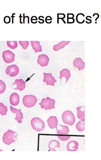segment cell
Instances as JSON below:
<instances>
[{
    "instance_id": "cell-1",
    "label": "cell",
    "mask_w": 101,
    "mask_h": 160,
    "mask_svg": "<svg viewBox=\"0 0 101 160\" xmlns=\"http://www.w3.org/2000/svg\"><path fill=\"white\" fill-rule=\"evenodd\" d=\"M17 132L11 130H8L7 132L5 133L3 137V142L6 144L10 145L16 141L17 140L18 134L16 135Z\"/></svg>"
},
{
    "instance_id": "cell-2",
    "label": "cell",
    "mask_w": 101,
    "mask_h": 160,
    "mask_svg": "<svg viewBox=\"0 0 101 160\" xmlns=\"http://www.w3.org/2000/svg\"><path fill=\"white\" fill-rule=\"evenodd\" d=\"M62 118L63 122L70 126L73 125L76 121L74 114L71 111L68 110L63 113Z\"/></svg>"
},
{
    "instance_id": "cell-3",
    "label": "cell",
    "mask_w": 101,
    "mask_h": 160,
    "mask_svg": "<svg viewBox=\"0 0 101 160\" xmlns=\"http://www.w3.org/2000/svg\"><path fill=\"white\" fill-rule=\"evenodd\" d=\"M31 123L33 129L39 132L43 131L45 128V124L44 122L39 118L35 117L32 119Z\"/></svg>"
},
{
    "instance_id": "cell-4",
    "label": "cell",
    "mask_w": 101,
    "mask_h": 160,
    "mask_svg": "<svg viewBox=\"0 0 101 160\" xmlns=\"http://www.w3.org/2000/svg\"><path fill=\"white\" fill-rule=\"evenodd\" d=\"M55 100L51 99L49 97L46 99H42L41 103H39L42 109H44L46 110L55 109Z\"/></svg>"
},
{
    "instance_id": "cell-5",
    "label": "cell",
    "mask_w": 101,
    "mask_h": 160,
    "mask_svg": "<svg viewBox=\"0 0 101 160\" xmlns=\"http://www.w3.org/2000/svg\"><path fill=\"white\" fill-rule=\"evenodd\" d=\"M37 98L33 95H26L23 97V101L24 106L28 108L34 106L37 102Z\"/></svg>"
},
{
    "instance_id": "cell-6",
    "label": "cell",
    "mask_w": 101,
    "mask_h": 160,
    "mask_svg": "<svg viewBox=\"0 0 101 160\" xmlns=\"http://www.w3.org/2000/svg\"><path fill=\"white\" fill-rule=\"evenodd\" d=\"M15 54L10 50H6L2 53V57L4 61L6 63H9L15 60Z\"/></svg>"
},
{
    "instance_id": "cell-7",
    "label": "cell",
    "mask_w": 101,
    "mask_h": 160,
    "mask_svg": "<svg viewBox=\"0 0 101 160\" xmlns=\"http://www.w3.org/2000/svg\"><path fill=\"white\" fill-rule=\"evenodd\" d=\"M19 72V69L18 67L15 64L9 66L7 68L6 73L10 77H15L18 74Z\"/></svg>"
},
{
    "instance_id": "cell-8",
    "label": "cell",
    "mask_w": 101,
    "mask_h": 160,
    "mask_svg": "<svg viewBox=\"0 0 101 160\" xmlns=\"http://www.w3.org/2000/svg\"><path fill=\"white\" fill-rule=\"evenodd\" d=\"M43 82H46L47 85L55 86V83L57 82L54 77L52 75V74L44 73Z\"/></svg>"
},
{
    "instance_id": "cell-9",
    "label": "cell",
    "mask_w": 101,
    "mask_h": 160,
    "mask_svg": "<svg viewBox=\"0 0 101 160\" xmlns=\"http://www.w3.org/2000/svg\"><path fill=\"white\" fill-rule=\"evenodd\" d=\"M50 59L45 54L40 55L38 59L37 63L42 67H44L48 65Z\"/></svg>"
},
{
    "instance_id": "cell-10",
    "label": "cell",
    "mask_w": 101,
    "mask_h": 160,
    "mask_svg": "<svg viewBox=\"0 0 101 160\" xmlns=\"http://www.w3.org/2000/svg\"><path fill=\"white\" fill-rule=\"evenodd\" d=\"M10 108L11 111L16 114V117L15 118V120H17L19 123H22V120L23 118V114L21 111V110H18L11 106H10Z\"/></svg>"
},
{
    "instance_id": "cell-11",
    "label": "cell",
    "mask_w": 101,
    "mask_h": 160,
    "mask_svg": "<svg viewBox=\"0 0 101 160\" xmlns=\"http://www.w3.org/2000/svg\"><path fill=\"white\" fill-rule=\"evenodd\" d=\"M78 144L75 141H70L68 143L67 149L68 151H76L78 150Z\"/></svg>"
},
{
    "instance_id": "cell-12",
    "label": "cell",
    "mask_w": 101,
    "mask_h": 160,
    "mask_svg": "<svg viewBox=\"0 0 101 160\" xmlns=\"http://www.w3.org/2000/svg\"><path fill=\"white\" fill-rule=\"evenodd\" d=\"M10 101L11 105L14 106H17L19 103L20 97L17 93H13L11 95Z\"/></svg>"
},
{
    "instance_id": "cell-13",
    "label": "cell",
    "mask_w": 101,
    "mask_h": 160,
    "mask_svg": "<svg viewBox=\"0 0 101 160\" xmlns=\"http://www.w3.org/2000/svg\"><path fill=\"white\" fill-rule=\"evenodd\" d=\"M73 64L75 68H78L79 70H81L85 68V63L81 58H76L74 59Z\"/></svg>"
},
{
    "instance_id": "cell-14",
    "label": "cell",
    "mask_w": 101,
    "mask_h": 160,
    "mask_svg": "<svg viewBox=\"0 0 101 160\" xmlns=\"http://www.w3.org/2000/svg\"><path fill=\"white\" fill-rule=\"evenodd\" d=\"M49 127L51 129L57 128L58 121L57 118L55 116H51L47 120Z\"/></svg>"
},
{
    "instance_id": "cell-15",
    "label": "cell",
    "mask_w": 101,
    "mask_h": 160,
    "mask_svg": "<svg viewBox=\"0 0 101 160\" xmlns=\"http://www.w3.org/2000/svg\"><path fill=\"white\" fill-rule=\"evenodd\" d=\"M14 84L17 86V88L14 89L16 90H18L20 91H22L25 88V83L22 79H16L15 82L12 85Z\"/></svg>"
},
{
    "instance_id": "cell-16",
    "label": "cell",
    "mask_w": 101,
    "mask_h": 160,
    "mask_svg": "<svg viewBox=\"0 0 101 160\" xmlns=\"http://www.w3.org/2000/svg\"><path fill=\"white\" fill-rule=\"evenodd\" d=\"M85 107L84 106H80L77 107V117L79 119L85 121Z\"/></svg>"
},
{
    "instance_id": "cell-17",
    "label": "cell",
    "mask_w": 101,
    "mask_h": 160,
    "mask_svg": "<svg viewBox=\"0 0 101 160\" xmlns=\"http://www.w3.org/2000/svg\"><path fill=\"white\" fill-rule=\"evenodd\" d=\"M49 149L53 151H56V148H59L60 149V143L58 141L55 140H52L49 142L48 144Z\"/></svg>"
},
{
    "instance_id": "cell-18",
    "label": "cell",
    "mask_w": 101,
    "mask_h": 160,
    "mask_svg": "<svg viewBox=\"0 0 101 160\" xmlns=\"http://www.w3.org/2000/svg\"><path fill=\"white\" fill-rule=\"evenodd\" d=\"M70 76H71V74H70V71L68 69L64 68L60 72L59 78L61 80L63 77H65L66 79V83L69 80Z\"/></svg>"
},
{
    "instance_id": "cell-19",
    "label": "cell",
    "mask_w": 101,
    "mask_h": 160,
    "mask_svg": "<svg viewBox=\"0 0 101 160\" xmlns=\"http://www.w3.org/2000/svg\"><path fill=\"white\" fill-rule=\"evenodd\" d=\"M33 49L34 50L35 52H42V46L40 43V42L38 41H30Z\"/></svg>"
},
{
    "instance_id": "cell-20",
    "label": "cell",
    "mask_w": 101,
    "mask_h": 160,
    "mask_svg": "<svg viewBox=\"0 0 101 160\" xmlns=\"http://www.w3.org/2000/svg\"><path fill=\"white\" fill-rule=\"evenodd\" d=\"M70 41H62L55 45L53 46V49L54 51H57L60 49L64 48L65 46L69 44Z\"/></svg>"
},
{
    "instance_id": "cell-21",
    "label": "cell",
    "mask_w": 101,
    "mask_h": 160,
    "mask_svg": "<svg viewBox=\"0 0 101 160\" xmlns=\"http://www.w3.org/2000/svg\"><path fill=\"white\" fill-rule=\"evenodd\" d=\"M59 125L61 126L62 129V130H59V129H57V128H56V130H57V133L58 134L62 135L68 134L70 131L68 126H62L60 125Z\"/></svg>"
},
{
    "instance_id": "cell-22",
    "label": "cell",
    "mask_w": 101,
    "mask_h": 160,
    "mask_svg": "<svg viewBox=\"0 0 101 160\" xmlns=\"http://www.w3.org/2000/svg\"><path fill=\"white\" fill-rule=\"evenodd\" d=\"M8 111V107L6 106L2 103H0V114L2 116L6 115Z\"/></svg>"
},
{
    "instance_id": "cell-23",
    "label": "cell",
    "mask_w": 101,
    "mask_h": 160,
    "mask_svg": "<svg viewBox=\"0 0 101 160\" xmlns=\"http://www.w3.org/2000/svg\"><path fill=\"white\" fill-rule=\"evenodd\" d=\"M76 127L78 131L80 132L83 131L85 130V121H79L76 124Z\"/></svg>"
},
{
    "instance_id": "cell-24",
    "label": "cell",
    "mask_w": 101,
    "mask_h": 160,
    "mask_svg": "<svg viewBox=\"0 0 101 160\" xmlns=\"http://www.w3.org/2000/svg\"><path fill=\"white\" fill-rule=\"evenodd\" d=\"M7 44L8 46L11 49H15L18 47L17 41H8Z\"/></svg>"
},
{
    "instance_id": "cell-25",
    "label": "cell",
    "mask_w": 101,
    "mask_h": 160,
    "mask_svg": "<svg viewBox=\"0 0 101 160\" xmlns=\"http://www.w3.org/2000/svg\"><path fill=\"white\" fill-rule=\"evenodd\" d=\"M6 85L4 82L0 80V94H3L6 89Z\"/></svg>"
},
{
    "instance_id": "cell-26",
    "label": "cell",
    "mask_w": 101,
    "mask_h": 160,
    "mask_svg": "<svg viewBox=\"0 0 101 160\" xmlns=\"http://www.w3.org/2000/svg\"><path fill=\"white\" fill-rule=\"evenodd\" d=\"M74 15L73 14L68 13L67 14V23L70 22V20H71L72 23L75 22V20L74 19Z\"/></svg>"
},
{
    "instance_id": "cell-27",
    "label": "cell",
    "mask_w": 101,
    "mask_h": 160,
    "mask_svg": "<svg viewBox=\"0 0 101 160\" xmlns=\"http://www.w3.org/2000/svg\"><path fill=\"white\" fill-rule=\"evenodd\" d=\"M18 42L23 48L25 50L26 49L29 47V43L28 41H19Z\"/></svg>"
},
{
    "instance_id": "cell-28",
    "label": "cell",
    "mask_w": 101,
    "mask_h": 160,
    "mask_svg": "<svg viewBox=\"0 0 101 160\" xmlns=\"http://www.w3.org/2000/svg\"><path fill=\"white\" fill-rule=\"evenodd\" d=\"M65 15L64 14H57V23H59V20H63L65 18Z\"/></svg>"
},
{
    "instance_id": "cell-29",
    "label": "cell",
    "mask_w": 101,
    "mask_h": 160,
    "mask_svg": "<svg viewBox=\"0 0 101 160\" xmlns=\"http://www.w3.org/2000/svg\"><path fill=\"white\" fill-rule=\"evenodd\" d=\"M59 139L62 141H66L69 139L70 138V136H58Z\"/></svg>"
},
{
    "instance_id": "cell-30",
    "label": "cell",
    "mask_w": 101,
    "mask_h": 160,
    "mask_svg": "<svg viewBox=\"0 0 101 160\" xmlns=\"http://www.w3.org/2000/svg\"><path fill=\"white\" fill-rule=\"evenodd\" d=\"M4 21L6 23H9L11 21V18L8 16L5 17L4 18Z\"/></svg>"
},
{
    "instance_id": "cell-31",
    "label": "cell",
    "mask_w": 101,
    "mask_h": 160,
    "mask_svg": "<svg viewBox=\"0 0 101 160\" xmlns=\"http://www.w3.org/2000/svg\"><path fill=\"white\" fill-rule=\"evenodd\" d=\"M52 21V18L50 16H48L45 18V21L47 23H48V21Z\"/></svg>"
},
{
    "instance_id": "cell-32",
    "label": "cell",
    "mask_w": 101,
    "mask_h": 160,
    "mask_svg": "<svg viewBox=\"0 0 101 160\" xmlns=\"http://www.w3.org/2000/svg\"><path fill=\"white\" fill-rule=\"evenodd\" d=\"M38 19L36 16H32L31 19V22L32 23L33 22V21H37Z\"/></svg>"
},
{
    "instance_id": "cell-33",
    "label": "cell",
    "mask_w": 101,
    "mask_h": 160,
    "mask_svg": "<svg viewBox=\"0 0 101 160\" xmlns=\"http://www.w3.org/2000/svg\"><path fill=\"white\" fill-rule=\"evenodd\" d=\"M39 20L40 21H38V22L42 24L44 22V20L41 18V16H40L39 17Z\"/></svg>"
},
{
    "instance_id": "cell-34",
    "label": "cell",
    "mask_w": 101,
    "mask_h": 160,
    "mask_svg": "<svg viewBox=\"0 0 101 160\" xmlns=\"http://www.w3.org/2000/svg\"><path fill=\"white\" fill-rule=\"evenodd\" d=\"M86 20H87V21H89V22H90V23H91V22H92V21H91V20H90V19H88V17H87V16L86 18Z\"/></svg>"
}]
</instances>
